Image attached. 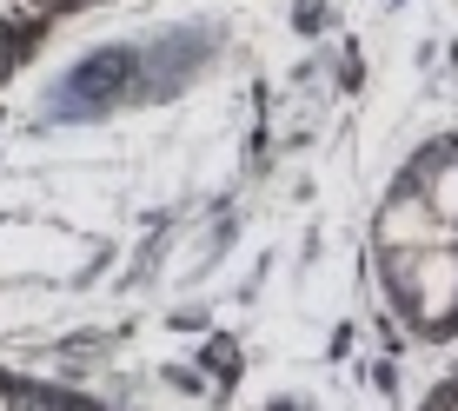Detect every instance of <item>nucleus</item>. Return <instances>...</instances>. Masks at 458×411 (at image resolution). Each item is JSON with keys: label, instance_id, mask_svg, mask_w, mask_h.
I'll return each mask as SVG.
<instances>
[{"label": "nucleus", "instance_id": "f257e3e1", "mask_svg": "<svg viewBox=\"0 0 458 411\" xmlns=\"http://www.w3.org/2000/svg\"><path fill=\"white\" fill-rule=\"evenodd\" d=\"M399 273L419 286V319L445 325L458 312V252H419V259H405Z\"/></svg>", "mask_w": 458, "mask_h": 411}, {"label": "nucleus", "instance_id": "f03ea898", "mask_svg": "<svg viewBox=\"0 0 458 411\" xmlns=\"http://www.w3.org/2000/svg\"><path fill=\"white\" fill-rule=\"evenodd\" d=\"M432 206H419V199H399V206H386V219H378V239H386L392 252H412V246H425V252H432V239H438V232H432Z\"/></svg>", "mask_w": 458, "mask_h": 411}, {"label": "nucleus", "instance_id": "7ed1b4c3", "mask_svg": "<svg viewBox=\"0 0 458 411\" xmlns=\"http://www.w3.org/2000/svg\"><path fill=\"white\" fill-rule=\"evenodd\" d=\"M432 213H438V219H452V226H458V166H452V172H438V180H432Z\"/></svg>", "mask_w": 458, "mask_h": 411}]
</instances>
